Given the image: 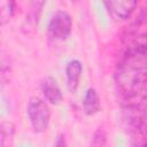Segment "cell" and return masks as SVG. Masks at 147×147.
Here are the masks:
<instances>
[{"instance_id": "6da1fadb", "label": "cell", "mask_w": 147, "mask_h": 147, "mask_svg": "<svg viewBox=\"0 0 147 147\" xmlns=\"http://www.w3.org/2000/svg\"><path fill=\"white\" fill-rule=\"evenodd\" d=\"M116 85L129 102L145 100L146 92V44L132 42L119 61L115 72Z\"/></svg>"}, {"instance_id": "7a4b0ae2", "label": "cell", "mask_w": 147, "mask_h": 147, "mask_svg": "<svg viewBox=\"0 0 147 147\" xmlns=\"http://www.w3.org/2000/svg\"><path fill=\"white\" fill-rule=\"evenodd\" d=\"M123 123L127 133L131 134L132 139H139L145 142L146 136V114H145V101L140 102H127L123 108Z\"/></svg>"}, {"instance_id": "3957f363", "label": "cell", "mask_w": 147, "mask_h": 147, "mask_svg": "<svg viewBox=\"0 0 147 147\" xmlns=\"http://www.w3.org/2000/svg\"><path fill=\"white\" fill-rule=\"evenodd\" d=\"M26 113L34 132L41 133L48 127L51 111L45 101L37 96L31 98L28 102Z\"/></svg>"}, {"instance_id": "277c9868", "label": "cell", "mask_w": 147, "mask_h": 147, "mask_svg": "<svg viewBox=\"0 0 147 147\" xmlns=\"http://www.w3.org/2000/svg\"><path fill=\"white\" fill-rule=\"evenodd\" d=\"M72 28V20L70 15L64 10L56 11L49 21L48 34L55 40H65Z\"/></svg>"}, {"instance_id": "5b68a950", "label": "cell", "mask_w": 147, "mask_h": 147, "mask_svg": "<svg viewBox=\"0 0 147 147\" xmlns=\"http://www.w3.org/2000/svg\"><path fill=\"white\" fill-rule=\"evenodd\" d=\"M108 14L116 21L129 18L134 11L138 0H103Z\"/></svg>"}, {"instance_id": "8992f818", "label": "cell", "mask_w": 147, "mask_h": 147, "mask_svg": "<svg viewBox=\"0 0 147 147\" xmlns=\"http://www.w3.org/2000/svg\"><path fill=\"white\" fill-rule=\"evenodd\" d=\"M45 2L46 0H30V8L22 25V31L25 36H34Z\"/></svg>"}, {"instance_id": "52a82bcc", "label": "cell", "mask_w": 147, "mask_h": 147, "mask_svg": "<svg viewBox=\"0 0 147 147\" xmlns=\"http://www.w3.org/2000/svg\"><path fill=\"white\" fill-rule=\"evenodd\" d=\"M41 91L46 100L52 105H57L62 100V92L57 82L53 77H46L41 82Z\"/></svg>"}, {"instance_id": "ba28073f", "label": "cell", "mask_w": 147, "mask_h": 147, "mask_svg": "<svg viewBox=\"0 0 147 147\" xmlns=\"http://www.w3.org/2000/svg\"><path fill=\"white\" fill-rule=\"evenodd\" d=\"M82 71H83V67L78 60H71L68 62L65 67V76H67V85L71 93H75L78 87Z\"/></svg>"}, {"instance_id": "9c48e42d", "label": "cell", "mask_w": 147, "mask_h": 147, "mask_svg": "<svg viewBox=\"0 0 147 147\" xmlns=\"http://www.w3.org/2000/svg\"><path fill=\"white\" fill-rule=\"evenodd\" d=\"M101 109L100 99L94 88H88L83 98V110L86 115H94Z\"/></svg>"}, {"instance_id": "30bf717a", "label": "cell", "mask_w": 147, "mask_h": 147, "mask_svg": "<svg viewBox=\"0 0 147 147\" xmlns=\"http://www.w3.org/2000/svg\"><path fill=\"white\" fill-rule=\"evenodd\" d=\"M13 71V60L10 54L5 51H0V91L9 82Z\"/></svg>"}, {"instance_id": "8fae6325", "label": "cell", "mask_w": 147, "mask_h": 147, "mask_svg": "<svg viewBox=\"0 0 147 147\" xmlns=\"http://www.w3.org/2000/svg\"><path fill=\"white\" fill-rule=\"evenodd\" d=\"M15 133V126L10 122H0V146H7L11 142Z\"/></svg>"}, {"instance_id": "7c38bea8", "label": "cell", "mask_w": 147, "mask_h": 147, "mask_svg": "<svg viewBox=\"0 0 147 147\" xmlns=\"http://www.w3.org/2000/svg\"><path fill=\"white\" fill-rule=\"evenodd\" d=\"M106 139H107V136H106V132L101 129L96 130L94 133H93V137H92V145L93 146H103L106 144Z\"/></svg>"}, {"instance_id": "4fadbf2b", "label": "cell", "mask_w": 147, "mask_h": 147, "mask_svg": "<svg viewBox=\"0 0 147 147\" xmlns=\"http://www.w3.org/2000/svg\"><path fill=\"white\" fill-rule=\"evenodd\" d=\"M15 9H16V0H7V5H6V15L9 17H11L15 14Z\"/></svg>"}, {"instance_id": "5bb4252c", "label": "cell", "mask_w": 147, "mask_h": 147, "mask_svg": "<svg viewBox=\"0 0 147 147\" xmlns=\"http://www.w3.org/2000/svg\"><path fill=\"white\" fill-rule=\"evenodd\" d=\"M65 145V140H64V136L60 134L55 141V146H64Z\"/></svg>"}, {"instance_id": "9a60e30c", "label": "cell", "mask_w": 147, "mask_h": 147, "mask_svg": "<svg viewBox=\"0 0 147 147\" xmlns=\"http://www.w3.org/2000/svg\"><path fill=\"white\" fill-rule=\"evenodd\" d=\"M1 24H2V23L0 22V36H1Z\"/></svg>"}, {"instance_id": "2e32d148", "label": "cell", "mask_w": 147, "mask_h": 147, "mask_svg": "<svg viewBox=\"0 0 147 147\" xmlns=\"http://www.w3.org/2000/svg\"><path fill=\"white\" fill-rule=\"evenodd\" d=\"M71 1H78V0H71Z\"/></svg>"}]
</instances>
